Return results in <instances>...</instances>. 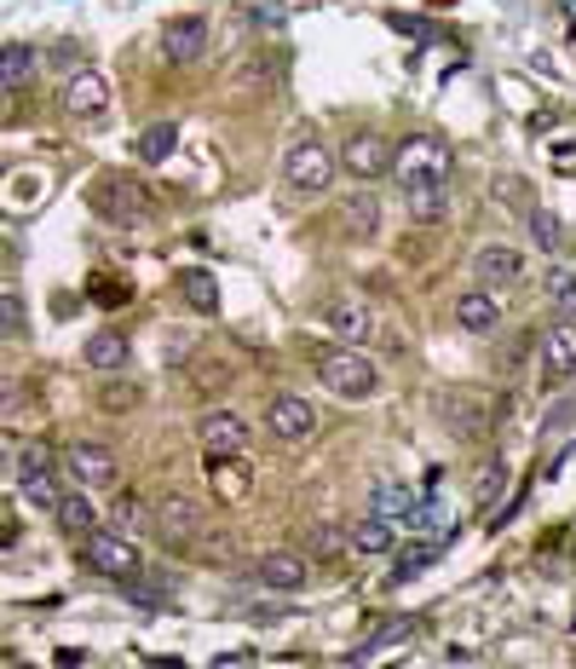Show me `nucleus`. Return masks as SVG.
Segmentation results:
<instances>
[{
    "instance_id": "f257e3e1",
    "label": "nucleus",
    "mask_w": 576,
    "mask_h": 669,
    "mask_svg": "<svg viewBox=\"0 0 576 669\" xmlns=\"http://www.w3.org/2000/svg\"><path fill=\"white\" fill-rule=\"evenodd\" d=\"M312 370H317V381L335 398H369L381 387L375 358L358 353V347H312Z\"/></svg>"
},
{
    "instance_id": "f03ea898",
    "label": "nucleus",
    "mask_w": 576,
    "mask_h": 669,
    "mask_svg": "<svg viewBox=\"0 0 576 669\" xmlns=\"http://www.w3.org/2000/svg\"><path fill=\"white\" fill-rule=\"evenodd\" d=\"M335 168H340V156L328 151L317 133H300L295 145H288V156H283V179L300 196H323L328 186H335Z\"/></svg>"
},
{
    "instance_id": "7ed1b4c3",
    "label": "nucleus",
    "mask_w": 576,
    "mask_h": 669,
    "mask_svg": "<svg viewBox=\"0 0 576 669\" xmlns=\"http://www.w3.org/2000/svg\"><path fill=\"white\" fill-rule=\"evenodd\" d=\"M449 168H456V156H449V145L432 139V133H409L398 145V156H393V174L404 179V186H432V179L449 186Z\"/></svg>"
},
{
    "instance_id": "20e7f679",
    "label": "nucleus",
    "mask_w": 576,
    "mask_h": 669,
    "mask_svg": "<svg viewBox=\"0 0 576 669\" xmlns=\"http://www.w3.org/2000/svg\"><path fill=\"white\" fill-rule=\"evenodd\" d=\"M75 549H81L75 560L87 565V572H98V577H116V583L139 577V549H133L128 531H116V525H110V531H87Z\"/></svg>"
},
{
    "instance_id": "39448f33",
    "label": "nucleus",
    "mask_w": 576,
    "mask_h": 669,
    "mask_svg": "<svg viewBox=\"0 0 576 669\" xmlns=\"http://www.w3.org/2000/svg\"><path fill=\"white\" fill-rule=\"evenodd\" d=\"M335 156H340V168L352 174L358 186H369V179L393 174V156H398V151H393V139H386V133H352Z\"/></svg>"
},
{
    "instance_id": "423d86ee",
    "label": "nucleus",
    "mask_w": 576,
    "mask_h": 669,
    "mask_svg": "<svg viewBox=\"0 0 576 669\" xmlns=\"http://www.w3.org/2000/svg\"><path fill=\"white\" fill-rule=\"evenodd\" d=\"M87 196H93V208L105 214V219H116V226H128V219L144 214V186H139V179H128V174H98Z\"/></svg>"
},
{
    "instance_id": "0eeeda50",
    "label": "nucleus",
    "mask_w": 576,
    "mask_h": 669,
    "mask_svg": "<svg viewBox=\"0 0 576 669\" xmlns=\"http://www.w3.org/2000/svg\"><path fill=\"white\" fill-rule=\"evenodd\" d=\"M421 491L416 485H398V479H381L375 491H369V514H381L386 525H398V531H421Z\"/></svg>"
},
{
    "instance_id": "6e6552de",
    "label": "nucleus",
    "mask_w": 576,
    "mask_h": 669,
    "mask_svg": "<svg viewBox=\"0 0 576 669\" xmlns=\"http://www.w3.org/2000/svg\"><path fill=\"white\" fill-rule=\"evenodd\" d=\"M439 410H444V428L456 433V439H467V444H479V439L490 433V398H484V393L456 387V393L439 398Z\"/></svg>"
},
{
    "instance_id": "1a4fd4ad",
    "label": "nucleus",
    "mask_w": 576,
    "mask_h": 669,
    "mask_svg": "<svg viewBox=\"0 0 576 669\" xmlns=\"http://www.w3.org/2000/svg\"><path fill=\"white\" fill-rule=\"evenodd\" d=\"M202 525H208V514H202L191 497H168L156 509V537L173 542V549H191V542L202 537Z\"/></svg>"
},
{
    "instance_id": "9d476101",
    "label": "nucleus",
    "mask_w": 576,
    "mask_h": 669,
    "mask_svg": "<svg viewBox=\"0 0 576 669\" xmlns=\"http://www.w3.org/2000/svg\"><path fill=\"white\" fill-rule=\"evenodd\" d=\"M265 428H272L277 439H288V444L312 439V433H317V410H312V398H295V393L272 398V404H265Z\"/></svg>"
},
{
    "instance_id": "9b49d317",
    "label": "nucleus",
    "mask_w": 576,
    "mask_h": 669,
    "mask_svg": "<svg viewBox=\"0 0 576 669\" xmlns=\"http://www.w3.org/2000/svg\"><path fill=\"white\" fill-rule=\"evenodd\" d=\"M542 375L548 381L576 375V318H553L542 330Z\"/></svg>"
},
{
    "instance_id": "f8f14e48",
    "label": "nucleus",
    "mask_w": 576,
    "mask_h": 669,
    "mask_svg": "<svg viewBox=\"0 0 576 669\" xmlns=\"http://www.w3.org/2000/svg\"><path fill=\"white\" fill-rule=\"evenodd\" d=\"M64 468L81 491H98V485H116V456L105 444H70L64 451Z\"/></svg>"
},
{
    "instance_id": "ddd939ff",
    "label": "nucleus",
    "mask_w": 576,
    "mask_h": 669,
    "mask_svg": "<svg viewBox=\"0 0 576 669\" xmlns=\"http://www.w3.org/2000/svg\"><path fill=\"white\" fill-rule=\"evenodd\" d=\"M472 277H479L484 289H507V283L525 277V260H519V249H507V242H484V249L472 254Z\"/></svg>"
},
{
    "instance_id": "4468645a",
    "label": "nucleus",
    "mask_w": 576,
    "mask_h": 669,
    "mask_svg": "<svg viewBox=\"0 0 576 669\" xmlns=\"http://www.w3.org/2000/svg\"><path fill=\"white\" fill-rule=\"evenodd\" d=\"M196 439H202V451L242 456V444H249V421L231 416V410H208V416H202V428H196Z\"/></svg>"
},
{
    "instance_id": "2eb2a0df",
    "label": "nucleus",
    "mask_w": 576,
    "mask_h": 669,
    "mask_svg": "<svg viewBox=\"0 0 576 669\" xmlns=\"http://www.w3.org/2000/svg\"><path fill=\"white\" fill-rule=\"evenodd\" d=\"M323 323H328V335L346 341V347H363V341H375V318H369L358 300H328V307H323Z\"/></svg>"
},
{
    "instance_id": "dca6fc26",
    "label": "nucleus",
    "mask_w": 576,
    "mask_h": 669,
    "mask_svg": "<svg viewBox=\"0 0 576 669\" xmlns=\"http://www.w3.org/2000/svg\"><path fill=\"white\" fill-rule=\"evenodd\" d=\"M202 47H208V24L202 17H173L161 29V58L168 64H191V58H202Z\"/></svg>"
},
{
    "instance_id": "f3484780",
    "label": "nucleus",
    "mask_w": 576,
    "mask_h": 669,
    "mask_svg": "<svg viewBox=\"0 0 576 669\" xmlns=\"http://www.w3.org/2000/svg\"><path fill=\"white\" fill-rule=\"evenodd\" d=\"M105 105H110V81L98 75V70H75L64 81V110L70 116H98Z\"/></svg>"
},
{
    "instance_id": "a211bd4d",
    "label": "nucleus",
    "mask_w": 576,
    "mask_h": 669,
    "mask_svg": "<svg viewBox=\"0 0 576 669\" xmlns=\"http://www.w3.org/2000/svg\"><path fill=\"white\" fill-rule=\"evenodd\" d=\"M305 554H295V549H277V554H260V583L265 589H300L305 583Z\"/></svg>"
},
{
    "instance_id": "6ab92c4d",
    "label": "nucleus",
    "mask_w": 576,
    "mask_h": 669,
    "mask_svg": "<svg viewBox=\"0 0 576 669\" xmlns=\"http://www.w3.org/2000/svg\"><path fill=\"white\" fill-rule=\"evenodd\" d=\"M456 323L467 335H490L502 323V307H496V295H484V289H467L461 300H456Z\"/></svg>"
},
{
    "instance_id": "aec40b11",
    "label": "nucleus",
    "mask_w": 576,
    "mask_h": 669,
    "mask_svg": "<svg viewBox=\"0 0 576 669\" xmlns=\"http://www.w3.org/2000/svg\"><path fill=\"white\" fill-rule=\"evenodd\" d=\"M35 70H40V58H35L29 40H7V52H0V87L24 93L29 81H35Z\"/></svg>"
},
{
    "instance_id": "412c9836",
    "label": "nucleus",
    "mask_w": 576,
    "mask_h": 669,
    "mask_svg": "<svg viewBox=\"0 0 576 669\" xmlns=\"http://www.w3.org/2000/svg\"><path fill=\"white\" fill-rule=\"evenodd\" d=\"M393 531H398V525H386L381 514H363V519L346 525V549H352V554H386V549H393Z\"/></svg>"
},
{
    "instance_id": "4be33fe9",
    "label": "nucleus",
    "mask_w": 576,
    "mask_h": 669,
    "mask_svg": "<svg viewBox=\"0 0 576 669\" xmlns=\"http://www.w3.org/2000/svg\"><path fill=\"white\" fill-rule=\"evenodd\" d=\"M208 485L219 491V502H242V497H249V468H242L237 456L208 451Z\"/></svg>"
},
{
    "instance_id": "5701e85b",
    "label": "nucleus",
    "mask_w": 576,
    "mask_h": 669,
    "mask_svg": "<svg viewBox=\"0 0 576 669\" xmlns=\"http://www.w3.org/2000/svg\"><path fill=\"white\" fill-rule=\"evenodd\" d=\"M52 519L64 525V537H70V542H81L87 531H98V509L87 502V491H81V485H75V491H64V502H58V514H52Z\"/></svg>"
},
{
    "instance_id": "b1692460",
    "label": "nucleus",
    "mask_w": 576,
    "mask_h": 669,
    "mask_svg": "<svg viewBox=\"0 0 576 669\" xmlns=\"http://www.w3.org/2000/svg\"><path fill=\"white\" fill-rule=\"evenodd\" d=\"M340 226H346V237H375L381 231V202H375V191H352L340 202Z\"/></svg>"
},
{
    "instance_id": "393cba45",
    "label": "nucleus",
    "mask_w": 576,
    "mask_h": 669,
    "mask_svg": "<svg viewBox=\"0 0 576 669\" xmlns=\"http://www.w3.org/2000/svg\"><path fill=\"white\" fill-rule=\"evenodd\" d=\"M179 295H184V307L202 312V318H214V312H219V277H214V272H202V266L179 272Z\"/></svg>"
},
{
    "instance_id": "a878e982",
    "label": "nucleus",
    "mask_w": 576,
    "mask_h": 669,
    "mask_svg": "<svg viewBox=\"0 0 576 669\" xmlns=\"http://www.w3.org/2000/svg\"><path fill=\"white\" fill-rule=\"evenodd\" d=\"M404 208L421 219V226H439L444 208H449V186L444 179H432V186H404Z\"/></svg>"
},
{
    "instance_id": "bb28decb",
    "label": "nucleus",
    "mask_w": 576,
    "mask_h": 669,
    "mask_svg": "<svg viewBox=\"0 0 576 669\" xmlns=\"http://www.w3.org/2000/svg\"><path fill=\"white\" fill-rule=\"evenodd\" d=\"M502 497H507V462H502V456H484L479 468H472V502L496 514Z\"/></svg>"
},
{
    "instance_id": "cd10ccee",
    "label": "nucleus",
    "mask_w": 576,
    "mask_h": 669,
    "mask_svg": "<svg viewBox=\"0 0 576 669\" xmlns=\"http://www.w3.org/2000/svg\"><path fill=\"white\" fill-rule=\"evenodd\" d=\"M87 363H93V370H105V375L128 370V335H116V330H98V335L87 341Z\"/></svg>"
},
{
    "instance_id": "c85d7f7f",
    "label": "nucleus",
    "mask_w": 576,
    "mask_h": 669,
    "mask_svg": "<svg viewBox=\"0 0 576 669\" xmlns=\"http://www.w3.org/2000/svg\"><path fill=\"white\" fill-rule=\"evenodd\" d=\"M17 491H24V502H29V509H47V514H58V502H64V491H58V479H52V468L17 474Z\"/></svg>"
},
{
    "instance_id": "c756f323",
    "label": "nucleus",
    "mask_w": 576,
    "mask_h": 669,
    "mask_svg": "<svg viewBox=\"0 0 576 669\" xmlns=\"http://www.w3.org/2000/svg\"><path fill=\"white\" fill-rule=\"evenodd\" d=\"M398 641H416V618H393V623H381L375 635H363V641H358V653H352V658H375V653H386V646H398Z\"/></svg>"
},
{
    "instance_id": "7c9ffc66",
    "label": "nucleus",
    "mask_w": 576,
    "mask_h": 669,
    "mask_svg": "<svg viewBox=\"0 0 576 669\" xmlns=\"http://www.w3.org/2000/svg\"><path fill=\"white\" fill-rule=\"evenodd\" d=\"M548 300H553V318H576V272L571 266H553L548 277Z\"/></svg>"
},
{
    "instance_id": "2f4dec72",
    "label": "nucleus",
    "mask_w": 576,
    "mask_h": 669,
    "mask_svg": "<svg viewBox=\"0 0 576 669\" xmlns=\"http://www.w3.org/2000/svg\"><path fill=\"white\" fill-rule=\"evenodd\" d=\"M340 549H346V531H340V525H328V519L305 525V554H312V560H335Z\"/></svg>"
},
{
    "instance_id": "473e14b6",
    "label": "nucleus",
    "mask_w": 576,
    "mask_h": 669,
    "mask_svg": "<svg viewBox=\"0 0 576 669\" xmlns=\"http://www.w3.org/2000/svg\"><path fill=\"white\" fill-rule=\"evenodd\" d=\"M421 531H432V542H456V531H461V519L444 509L439 497H427L421 502Z\"/></svg>"
},
{
    "instance_id": "72a5a7b5",
    "label": "nucleus",
    "mask_w": 576,
    "mask_h": 669,
    "mask_svg": "<svg viewBox=\"0 0 576 669\" xmlns=\"http://www.w3.org/2000/svg\"><path fill=\"white\" fill-rule=\"evenodd\" d=\"M530 242H537L542 254H560V249H565V226H560V214L530 208Z\"/></svg>"
},
{
    "instance_id": "f704fd0d",
    "label": "nucleus",
    "mask_w": 576,
    "mask_h": 669,
    "mask_svg": "<svg viewBox=\"0 0 576 669\" xmlns=\"http://www.w3.org/2000/svg\"><path fill=\"white\" fill-rule=\"evenodd\" d=\"M173 145H179V128H173V121H156V128L139 139V156H144V162H168Z\"/></svg>"
},
{
    "instance_id": "c9c22d12",
    "label": "nucleus",
    "mask_w": 576,
    "mask_h": 669,
    "mask_svg": "<svg viewBox=\"0 0 576 669\" xmlns=\"http://www.w3.org/2000/svg\"><path fill=\"white\" fill-rule=\"evenodd\" d=\"M439 549H444V542H416V549H409V554H404V560L393 565V583H409V577H421L427 565L439 560Z\"/></svg>"
},
{
    "instance_id": "e433bc0d",
    "label": "nucleus",
    "mask_w": 576,
    "mask_h": 669,
    "mask_svg": "<svg viewBox=\"0 0 576 669\" xmlns=\"http://www.w3.org/2000/svg\"><path fill=\"white\" fill-rule=\"evenodd\" d=\"M121 595H128L133 606H144V612H168V595L156 589V583H139V577H121Z\"/></svg>"
},
{
    "instance_id": "4c0bfd02",
    "label": "nucleus",
    "mask_w": 576,
    "mask_h": 669,
    "mask_svg": "<svg viewBox=\"0 0 576 669\" xmlns=\"http://www.w3.org/2000/svg\"><path fill=\"white\" fill-rule=\"evenodd\" d=\"M110 525H116V531H128V537H133L139 525H144V502H139L133 491H128V497H116V502H110Z\"/></svg>"
},
{
    "instance_id": "58836bf2",
    "label": "nucleus",
    "mask_w": 576,
    "mask_h": 669,
    "mask_svg": "<svg viewBox=\"0 0 576 669\" xmlns=\"http://www.w3.org/2000/svg\"><path fill=\"white\" fill-rule=\"evenodd\" d=\"M35 468H52V444L47 439L17 444V474H35Z\"/></svg>"
},
{
    "instance_id": "ea45409f",
    "label": "nucleus",
    "mask_w": 576,
    "mask_h": 669,
    "mask_svg": "<svg viewBox=\"0 0 576 669\" xmlns=\"http://www.w3.org/2000/svg\"><path fill=\"white\" fill-rule=\"evenodd\" d=\"M386 24H393L398 35H409V40H439V29H432L427 17H404V12H393V17H386Z\"/></svg>"
},
{
    "instance_id": "a19ab883",
    "label": "nucleus",
    "mask_w": 576,
    "mask_h": 669,
    "mask_svg": "<svg viewBox=\"0 0 576 669\" xmlns=\"http://www.w3.org/2000/svg\"><path fill=\"white\" fill-rule=\"evenodd\" d=\"M0 312H7V335H24V300H17V289H7V300H0Z\"/></svg>"
},
{
    "instance_id": "79ce46f5",
    "label": "nucleus",
    "mask_w": 576,
    "mask_h": 669,
    "mask_svg": "<svg viewBox=\"0 0 576 669\" xmlns=\"http://www.w3.org/2000/svg\"><path fill=\"white\" fill-rule=\"evenodd\" d=\"M571 421H576V393H571V398H560V404H553L542 428H548V433H560V428H571Z\"/></svg>"
},
{
    "instance_id": "37998d69",
    "label": "nucleus",
    "mask_w": 576,
    "mask_h": 669,
    "mask_svg": "<svg viewBox=\"0 0 576 669\" xmlns=\"http://www.w3.org/2000/svg\"><path fill=\"white\" fill-rule=\"evenodd\" d=\"M93 295L105 300V307H121V300H128V289H116V283H93Z\"/></svg>"
},
{
    "instance_id": "c03bdc74",
    "label": "nucleus",
    "mask_w": 576,
    "mask_h": 669,
    "mask_svg": "<svg viewBox=\"0 0 576 669\" xmlns=\"http://www.w3.org/2000/svg\"><path fill=\"white\" fill-rule=\"evenodd\" d=\"M254 24H272L277 29L283 24V7H254Z\"/></svg>"
},
{
    "instance_id": "a18cd8bd",
    "label": "nucleus",
    "mask_w": 576,
    "mask_h": 669,
    "mask_svg": "<svg viewBox=\"0 0 576 669\" xmlns=\"http://www.w3.org/2000/svg\"><path fill=\"white\" fill-rule=\"evenodd\" d=\"M133 398H139L133 387H110V393H105V404H133Z\"/></svg>"
},
{
    "instance_id": "49530a36",
    "label": "nucleus",
    "mask_w": 576,
    "mask_h": 669,
    "mask_svg": "<svg viewBox=\"0 0 576 669\" xmlns=\"http://www.w3.org/2000/svg\"><path fill=\"white\" fill-rule=\"evenodd\" d=\"M560 17H565V24L576 29V0H560Z\"/></svg>"
}]
</instances>
